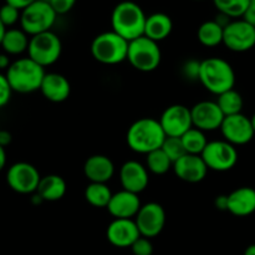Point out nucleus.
I'll return each instance as SVG.
<instances>
[{
    "mask_svg": "<svg viewBox=\"0 0 255 255\" xmlns=\"http://www.w3.org/2000/svg\"><path fill=\"white\" fill-rule=\"evenodd\" d=\"M166 137L158 120L143 117L134 121L128 127L126 141L133 152L148 154L161 148Z\"/></svg>",
    "mask_w": 255,
    "mask_h": 255,
    "instance_id": "nucleus-1",
    "label": "nucleus"
},
{
    "mask_svg": "<svg viewBox=\"0 0 255 255\" xmlns=\"http://www.w3.org/2000/svg\"><path fill=\"white\" fill-rule=\"evenodd\" d=\"M147 15L137 2L121 1L115 6L111 14L112 31L127 41L143 36Z\"/></svg>",
    "mask_w": 255,
    "mask_h": 255,
    "instance_id": "nucleus-2",
    "label": "nucleus"
},
{
    "mask_svg": "<svg viewBox=\"0 0 255 255\" xmlns=\"http://www.w3.org/2000/svg\"><path fill=\"white\" fill-rule=\"evenodd\" d=\"M45 69L30 57H20L14 60L9 69L5 71L7 81L12 92L17 94H31L40 91L42 80H44Z\"/></svg>",
    "mask_w": 255,
    "mask_h": 255,
    "instance_id": "nucleus-3",
    "label": "nucleus"
},
{
    "mask_svg": "<svg viewBox=\"0 0 255 255\" xmlns=\"http://www.w3.org/2000/svg\"><path fill=\"white\" fill-rule=\"evenodd\" d=\"M198 81L206 90L221 95L236 86V72L232 65L222 57H208L201 61Z\"/></svg>",
    "mask_w": 255,
    "mask_h": 255,
    "instance_id": "nucleus-4",
    "label": "nucleus"
},
{
    "mask_svg": "<svg viewBox=\"0 0 255 255\" xmlns=\"http://www.w3.org/2000/svg\"><path fill=\"white\" fill-rule=\"evenodd\" d=\"M128 44L127 40L112 30L101 32L92 40L91 55L102 65H119L127 60Z\"/></svg>",
    "mask_w": 255,
    "mask_h": 255,
    "instance_id": "nucleus-5",
    "label": "nucleus"
},
{
    "mask_svg": "<svg viewBox=\"0 0 255 255\" xmlns=\"http://www.w3.org/2000/svg\"><path fill=\"white\" fill-rule=\"evenodd\" d=\"M127 61L133 69L141 72H152L158 69L162 61V52L158 42L141 36L129 41Z\"/></svg>",
    "mask_w": 255,
    "mask_h": 255,
    "instance_id": "nucleus-6",
    "label": "nucleus"
},
{
    "mask_svg": "<svg viewBox=\"0 0 255 255\" xmlns=\"http://www.w3.org/2000/svg\"><path fill=\"white\" fill-rule=\"evenodd\" d=\"M57 14L46 0H36L21 10L20 16V27L29 35L42 34L51 30L56 21Z\"/></svg>",
    "mask_w": 255,
    "mask_h": 255,
    "instance_id": "nucleus-7",
    "label": "nucleus"
},
{
    "mask_svg": "<svg viewBox=\"0 0 255 255\" xmlns=\"http://www.w3.org/2000/svg\"><path fill=\"white\" fill-rule=\"evenodd\" d=\"M61 52V40L51 30L30 37L27 57L34 60L36 64H39L44 69L54 65L60 59Z\"/></svg>",
    "mask_w": 255,
    "mask_h": 255,
    "instance_id": "nucleus-8",
    "label": "nucleus"
},
{
    "mask_svg": "<svg viewBox=\"0 0 255 255\" xmlns=\"http://www.w3.org/2000/svg\"><path fill=\"white\" fill-rule=\"evenodd\" d=\"M201 156L208 169L216 172L231 171L238 162V151L236 146L224 139L208 142Z\"/></svg>",
    "mask_w": 255,
    "mask_h": 255,
    "instance_id": "nucleus-9",
    "label": "nucleus"
},
{
    "mask_svg": "<svg viewBox=\"0 0 255 255\" xmlns=\"http://www.w3.org/2000/svg\"><path fill=\"white\" fill-rule=\"evenodd\" d=\"M40 179L41 176L36 167L27 162H16L6 171L7 186L19 194L36 193Z\"/></svg>",
    "mask_w": 255,
    "mask_h": 255,
    "instance_id": "nucleus-10",
    "label": "nucleus"
},
{
    "mask_svg": "<svg viewBox=\"0 0 255 255\" xmlns=\"http://www.w3.org/2000/svg\"><path fill=\"white\" fill-rule=\"evenodd\" d=\"M223 44L233 52H246L255 46V26L244 19L232 20L223 32Z\"/></svg>",
    "mask_w": 255,
    "mask_h": 255,
    "instance_id": "nucleus-11",
    "label": "nucleus"
},
{
    "mask_svg": "<svg viewBox=\"0 0 255 255\" xmlns=\"http://www.w3.org/2000/svg\"><path fill=\"white\" fill-rule=\"evenodd\" d=\"M134 222L137 224L139 234L144 238H154L159 236L166 226V212L159 203L149 202L142 204L141 209L137 213Z\"/></svg>",
    "mask_w": 255,
    "mask_h": 255,
    "instance_id": "nucleus-12",
    "label": "nucleus"
},
{
    "mask_svg": "<svg viewBox=\"0 0 255 255\" xmlns=\"http://www.w3.org/2000/svg\"><path fill=\"white\" fill-rule=\"evenodd\" d=\"M158 121L167 137H182L193 127L191 109L179 104L167 107Z\"/></svg>",
    "mask_w": 255,
    "mask_h": 255,
    "instance_id": "nucleus-13",
    "label": "nucleus"
},
{
    "mask_svg": "<svg viewBox=\"0 0 255 255\" xmlns=\"http://www.w3.org/2000/svg\"><path fill=\"white\" fill-rule=\"evenodd\" d=\"M219 129L224 141L229 142L233 146H244L249 143L255 136L251 117H247L243 114L224 117Z\"/></svg>",
    "mask_w": 255,
    "mask_h": 255,
    "instance_id": "nucleus-14",
    "label": "nucleus"
},
{
    "mask_svg": "<svg viewBox=\"0 0 255 255\" xmlns=\"http://www.w3.org/2000/svg\"><path fill=\"white\" fill-rule=\"evenodd\" d=\"M193 127L203 132L221 128L224 115L216 101H201L191 109Z\"/></svg>",
    "mask_w": 255,
    "mask_h": 255,
    "instance_id": "nucleus-15",
    "label": "nucleus"
},
{
    "mask_svg": "<svg viewBox=\"0 0 255 255\" xmlns=\"http://www.w3.org/2000/svg\"><path fill=\"white\" fill-rule=\"evenodd\" d=\"M120 182L122 189L139 194L148 187V169L138 161L125 162L120 169Z\"/></svg>",
    "mask_w": 255,
    "mask_h": 255,
    "instance_id": "nucleus-16",
    "label": "nucleus"
},
{
    "mask_svg": "<svg viewBox=\"0 0 255 255\" xmlns=\"http://www.w3.org/2000/svg\"><path fill=\"white\" fill-rule=\"evenodd\" d=\"M106 237L116 248H131L141 234L134 219H114L107 227Z\"/></svg>",
    "mask_w": 255,
    "mask_h": 255,
    "instance_id": "nucleus-17",
    "label": "nucleus"
},
{
    "mask_svg": "<svg viewBox=\"0 0 255 255\" xmlns=\"http://www.w3.org/2000/svg\"><path fill=\"white\" fill-rule=\"evenodd\" d=\"M173 172L181 181L187 183H199L208 173V167L198 154H184L173 163Z\"/></svg>",
    "mask_w": 255,
    "mask_h": 255,
    "instance_id": "nucleus-18",
    "label": "nucleus"
},
{
    "mask_svg": "<svg viewBox=\"0 0 255 255\" xmlns=\"http://www.w3.org/2000/svg\"><path fill=\"white\" fill-rule=\"evenodd\" d=\"M141 207L138 194L122 189L112 194L107 211L115 219H134Z\"/></svg>",
    "mask_w": 255,
    "mask_h": 255,
    "instance_id": "nucleus-19",
    "label": "nucleus"
},
{
    "mask_svg": "<svg viewBox=\"0 0 255 255\" xmlns=\"http://www.w3.org/2000/svg\"><path fill=\"white\" fill-rule=\"evenodd\" d=\"M84 173L90 183H107L115 174V164L105 154H94L85 161Z\"/></svg>",
    "mask_w": 255,
    "mask_h": 255,
    "instance_id": "nucleus-20",
    "label": "nucleus"
},
{
    "mask_svg": "<svg viewBox=\"0 0 255 255\" xmlns=\"http://www.w3.org/2000/svg\"><path fill=\"white\" fill-rule=\"evenodd\" d=\"M40 91L47 101L60 104L69 99L71 94V85L64 75L57 74V72H49L45 75L42 80Z\"/></svg>",
    "mask_w": 255,
    "mask_h": 255,
    "instance_id": "nucleus-21",
    "label": "nucleus"
},
{
    "mask_svg": "<svg viewBox=\"0 0 255 255\" xmlns=\"http://www.w3.org/2000/svg\"><path fill=\"white\" fill-rule=\"evenodd\" d=\"M228 212L236 217H248L255 212V189L239 187L228 194Z\"/></svg>",
    "mask_w": 255,
    "mask_h": 255,
    "instance_id": "nucleus-22",
    "label": "nucleus"
},
{
    "mask_svg": "<svg viewBox=\"0 0 255 255\" xmlns=\"http://www.w3.org/2000/svg\"><path fill=\"white\" fill-rule=\"evenodd\" d=\"M173 30V21L164 12H153L147 16L144 26V36L159 42L167 39Z\"/></svg>",
    "mask_w": 255,
    "mask_h": 255,
    "instance_id": "nucleus-23",
    "label": "nucleus"
},
{
    "mask_svg": "<svg viewBox=\"0 0 255 255\" xmlns=\"http://www.w3.org/2000/svg\"><path fill=\"white\" fill-rule=\"evenodd\" d=\"M67 191L66 181L59 174H47L41 177L36 193L44 202H56L64 198Z\"/></svg>",
    "mask_w": 255,
    "mask_h": 255,
    "instance_id": "nucleus-24",
    "label": "nucleus"
},
{
    "mask_svg": "<svg viewBox=\"0 0 255 255\" xmlns=\"http://www.w3.org/2000/svg\"><path fill=\"white\" fill-rule=\"evenodd\" d=\"M30 37L24 30L20 27V29H16V27H10V29H6L5 31L4 37L1 40V49L4 50L5 54L10 55H21L24 54L25 51L27 52V47H29Z\"/></svg>",
    "mask_w": 255,
    "mask_h": 255,
    "instance_id": "nucleus-25",
    "label": "nucleus"
},
{
    "mask_svg": "<svg viewBox=\"0 0 255 255\" xmlns=\"http://www.w3.org/2000/svg\"><path fill=\"white\" fill-rule=\"evenodd\" d=\"M224 27H222L216 20H208L201 24L197 31L198 41L206 47H216L223 44Z\"/></svg>",
    "mask_w": 255,
    "mask_h": 255,
    "instance_id": "nucleus-26",
    "label": "nucleus"
},
{
    "mask_svg": "<svg viewBox=\"0 0 255 255\" xmlns=\"http://www.w3.org/2000/svg\"><path fill=\"white\" fill-rule=\"evenodd\" d=\"M112 192L107 183H90L85 189V199L95 208H107L112 198Z\"/></svg>",
    "mask_w": 255,
    "mask_h": 255,
    "instance_id": "nucleus-27",
    "label": "nucleus"
},
{
    "mask_svg": "<svg viewBox=\"0 0 255 255\" xmlns=\"http://www.w3.org/2000/svg\"><path fill=\"white\" fill-rule=\"evenodd\" d=\"M216 102L226 117L242 114V110L244 106L243 97L236 89H232L229 91L218 95V99Z\"/></svg>",
    "mask_w": 255,
    "mask_h": 255,
    "instance_id": "nucleus-28",
    "label": "nucleus"
},
{
    "mask_svg": "<svg viewBox=\"0 0 255 255\" xmlns=\"http://www.w3.org/2000/svg\"><path fill=\"white\" fill-rule=\"evenodd\" d=\"M186 152L189 154H198L201 156L203 153L204 148L208 144V139L206 137V132L201 129L192 127L189 131H187L183 136L181 137Z\"/></svg>",
    "mask_w": 255,
    "mask_h": 255,
    "instance_id": "nucleus-29",
    "label": "nucleus"
},
{
    "mask_svg": "<svg viewBox=\"0 0 255 255\" xmlns=\"http://www.w3.org/2000/svg\"><path fill=\"white\" fill-rule=\"evenodd\" d=\"M146 156L147 169L156 176H163L169 169L173 168V162L169 159V157L164 153L162 148L156 149Z\"/></svg>",
    "mask_w": 255,
    "mask_h": 255,
    "instance_id": "nucleus-30",
    "label": "nucleus"
},
{
    "mask_svg": "<svg viewBox=\"0 0 255 255\" xmlns=\"http://www.w3.org/2000/svg\"><path fill=\"white\" fill-rule=\"evenodd\" d=\"M251 0H213L216 9L231 19H242Z\"/></svg>",
    "mask_w": 255,
    "mask_h": 255,
    "instance_id": "nucleus-31",
    "label": "nucleus"
},
{
    "mask_svg": "<svg viewBox=\"0 0 255 255\" xmlns=\"http://www.w3.org/2000/svg\"><path fill=\"white\" fill-rule=\"evenodd\" d=\"M161 148L163 149L164 153L169 157V159L173 163L178 161L179 158H182L184 154H187L181 137H166Z\"/></svg>",
    "mask_w": 255,
    "mask_h": 255,
    "instance_id": "nucleus-32",
    "label": "nucleus"
},
{
    "mask_svg": "<svg viewBox=\"0 0 255 255\" xmlns=\"http://www.w3.org/2000/svg\"><path fill=\"white\" fill-rule=\"evenodd\" d=\"M20 16H21V10H19L17 7L12 6L5 2L1 7H0V20H1L2 24L5 25V27H11L16 24L17 21L20 22Z\"/></svg>",
    "mask_w": 255,
    "mask_h": 255,
    "instance_id": "nucleus-33",
    "label": "nucleus"
},
{
    "mask_svg": "<svg viewBox=\"0 0 255 255\" xmlns=\"http://www.w3.org/2000/svg\"><path fill=\"white\" fill-rule=\"evenodd\" d=\"M131 251L133 255H152L153 254V244L151 239L139 237L131 247Z\"/></svg>",
    "mask_w": 255,
    "mask_h": 255,
    "instance_id": "nucleus-34",
    "label": "nucleus"
},
{
    "mask_svg": "<svg viewBox=\"0 0 255 255\" xmlns=\"http://www.w3.org/2000/svg\"><path fill=\"white\" fill-rule=\"evenodd\" d=\"M199 70H201V61L193 59L184 62L183 67H182L183 76L191 81H197L199 79Z\"/></svg>",
    "mask_w": 255,
    "mask_h": 255,
    "instance_id": "nucleus-35",
    "label": "nucleus"
},
{
    "mask_svg": "<svg viewBox=\"0 0 255 255\" xmlns=\"http://www.w3.org/2000/svg\"><path fill=\"white\" fill-rule=\"evenodd\" d=\"M12 90L10 87L9 81H7L5 74L0 72V109L6 106L11 99Z\"/></svg>",
    "mask_w": 255,
    "mask_h": 255,
    "instance_id": "nucleus-36",
    "label": "nucleus"
},
{
    "mask_svg": "<svg viewBox=\"0 0 255 255\" xmlns=\"http://www.w3.org/2000/svg\"><path fill=\"white\" fill-rule=\"evenodd\" d=\"M47 1L57 15H62L69 12L75 6L77 0H47Z\"/></svg>",
    "mask_w": 255,
    "mask_h": 255,
    "instance_id": "nucleus-37",
    "label": "nucleus"
},
{
    "mask_svg": "<svg viewBox=\"0 0 255 255\" xmlns=\"http://www.w3.org/2000/svg\"><path fill=\"white\" fill-rule=\"evenodd\" d=\"M242 19H244L246 21H248L249 24L255 26V0H251L248 9H247L246 14H244V16L242 17Z\"/></svg>",
    "mask_w": 255,
    "mask_h": 255,
    "instance_id": "nucleus-38",
    "label": "nucleus"
},
{
    "mask_svg": "<svg viewBox=\"0 0 255 255\" xmlns=\"http://www.w3.org/2000/svg\"><path fill=\"white\" fill-rule=\"evenodd\" d=\"M214 206H216L218 211L228 212V194L227 196H224V194L217 196L216 199H214Z\"/></svg>",
    "mask_w": 255,
    "mask_h": 255,
    "instance_id": "nucleus-39",
    "label": "nucleus"
},
{
    "mask_svg": "<svg viewBox=\"0 0 255 255\" xmlns=\"http://www.w3.org/2000/svg\"><path fill=\"white\" fill-rule=\"evenodd\" d=\"M36 0H5V2L12 6L17 7L19 10H24L25 7H27L29 5H31L32 2H35Z\"/></svg>",
    "mask_w": 255,
    "mask_h": 255,
    "instance_id": "nucleus-40",
    "label": "nucleus"
},
{
    "mask_svg": "<svg viewBox=\"0 0 255 255\" xmlns=\"http://www.w3.org/2000/svg\"><path fill=\"white\" fill-rule=\"evenodd\" d=\"M12 141V136L9 131L6 129H0V146L7 147Z\"/></svg>",
    "mask_w": 255,
    "mask_h": 255,
    "instance_id": "nucleus-41",
    "label": "nucleus"
},
{
    "mask_svg": "<svg viewBox=\"0 0 255 255\" xmlns=\"http://www.w3.org/2000/svg\"><path fill=\"white\" fill-rule=\"evenodd\" d=\"M12 61H10V57L7 54H0V70H5L6 71L10 67Z\"/></svg>",
    "mask_w": 255,
    "mask_h": 255,
    "instance_id": "nucleus-42",
    "label": "nucleus"
},
{
    "mask_svg": "<svg viewBox=\"0 0 255 255\" xmlns=\"http://www.w3.org/2000/svg\"><path fill=\"white\" fill-rule=\"evenodd\" d=\"M6 166V151L4 147L0 146V172L5 168Z\"/></svg>",
    "mask_w": 255,
    "mask_h": 255,
    "instance_id": "nucleus-43",
    "label": "nucleus"
},
{
    "mask_svg": "<svg viewBox=\"0 0 255 255\" xmlns=\"http://www.w3.org/2000/svg\"><path fill=\"white\" fill-rule=\"evenodd\" d=\"M243 255H255V244H251L249 247H247Z\"/></svg>",
    "mask_w": 255,
    "mask_h": 255,
    "instance_id": "nucleus-44",
    "label": "nucleus"
},
{
    "mask_svg": "<svg viewBox=\"0 0 255 255\" xmlns=\"http://www.w3.org/2000/svg\"><path fill=\"white\" fill-rule=\"evenodd\" d=\"M5 31H6V27H5V25L2 24L1 20H0V44H1V40L2 37H4Z\"/></svg>",
    "mask_w": 255,
    "mask_h": 255,
    "instance_id": "nucleus-45",
    "label": "nucleus"
},
{
    "mask_svg": "<svg viewBox=\"0 0 255 255\" xmlns=\"http://www.w3.org/2000/svg\"><path fill=\"white\" fill-rule=\"evenodd\" d=\"M251 120H252V124H253V128H254V132H255V114L251 117Z\"/></svg>",
    "mask_w": 255,
    "mask_h": 255,
    "instance_id": "nucleus-46",
    "label": "nucleus"
},
{
    "mask_svg": "<svg viewBox=\"0 0 255 255\" xmlns=\"http://www.w3.org/2000/svg\"><path fill=\"white\" fill-rule=\"evenodd\" d=\"M197 1H199V0H197Z\"/></svg>",
    "mask_w": 255,
    "mask_h": 255,
    "instance_id": "nucleus-47",
    "label": "nucleus"
},
{
    "mask_svg": "<svg viewBox=\"0 0 255 255\" xmlns=\"http://www.w3.org/2000/svg\"><path fill=\"white\" fill-rule=\"evenodd\" d=\"M0 129H1V128H0Z\"/></svg>",
    "mask_w": 255,
    "mask_h": 255,
    "instance_id": "nucleus-48",
    "label": "nucleus"
}]
</instances>
